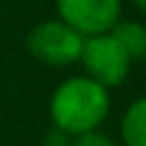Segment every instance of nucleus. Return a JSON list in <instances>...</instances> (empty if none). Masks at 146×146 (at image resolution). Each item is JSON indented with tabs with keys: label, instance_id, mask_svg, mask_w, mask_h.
Segmentation results:
<instances>
[{
	"label": "nucleus",
	"instance_id": "8",
	"mask_svg": "<svg viewBox=\"0 0 146 146\" xmlns=\"http://www.w3.org/2000/svg\"><path fill=\"white\" fill-rule=\"evenodd\" d=\"M68 144H71V135L57 125H52L43 139V146H68Z\"/></svg>",
	"mask_w": 146,
	"mask_h": 146
},
{
	"label": "nucleus",
	"instance_id": "3",
	"mask_svg": "<svg viewBox=\"0 0 146 146\" xmlns=\"http://www.w3.org/2000/svg\"><path fill=\"white\" fill-rule=\"evenodd\" d=\"M82 41L84 36L59 18L36 25L27 36V48L39 62L50 66H64L80 57Z\"/></svg>",
	"mask_w": 146,
	"mask_h": 146
},
{
	"label": "nucleus",
	"instance_id": "7",
	"mask_svg": "<svg viewBox=\"0 0 146 146\" xmlns=\"http://www.w3.org/2000/svg\"><path fill=\"white\" fill-rule=\"evenodd\" d=\"M68 146H114L110 137L96 132V130H89V132H82V135H75V139H71Z\"/></svg>",
	"mask_w": 146,
	"mask_h": 146
},
{
	"label": "nucleus",
	"instance_id": "6",
	"mask_svg": "<svg viewBox=\"0 0 146 146\" xmlns=\"http://www.w3.org/2000/svg\"><path fill=\"white\" fill-rule=\"evenodd\" d=\"M121 137L125 146H146V98L135 100L123 114Z\"/></svg>",
	"mask_w": 146,
	"mask_h": 146
},
{
	"label": "nucleus",
	"instance_id": "5",
	"mask_svg": "<svg viewBox=\"0 0 146 146\" xmlns=\"http://www.w3.org/2000/svg\"><path fill=\"white\" fill-rule=\"evenodd\" d=\"M110 32L121 43V48L128 52L130 59H144L146 57V27L141 23H137V21H121Z\"/></svg>",
	"mask_w": 146,
	"mask_h": 146
},
{
	"label": "nucleus",
	"instance_id": "2",
	"mask_svg": "<svg viewBox=\"0 0 146 146\" xmlns=\"http://www.w3.org/2000/svg\"><path fill=\"white\" fill-rule=\"evenodd\" d=\"M78 59L84 64V68L89 73L87 78L96 80L105 89L121 84L125 80L130 62H132L128 57V52L121 48V43L112 36V32L84 36Z\"/></svg>",
	"mask_w": 146,
	"mask_h": 146
},
{
	"label": "nucleus",
	"instance_id": "1",
	"mask_svg": "<svg viewBox=\"0 0 146 146\" xmlns=\"http://www.w3.org/2000/svg\"><path fill=\"white\" fill-rule=\"evenodd\" d=\"M110 112V94L91 78H71L50 98L52 123L68 135L96 130Z\"/></svg>",
	"mask_w": 146,
	"mask_h": 146
},
{
	"label": "nucleus",
	"instance_id": "9",
	"mask_svg": "<svg viewBox=\"0 0 146 146\" xmlns=\"http://www.w3.org/2000/svg\"><path fill=\"white\" fill-rule=\"evenodd\" d=\"M135 2H137V7H139L144 14H146V0H135Z\"/></svg>",
	"mask_w": 146,
	"mask_h": 146
},
{
	"label": "nucleus",
	"instance_id": "4",
	"mask_svg": "<svg viewBox=\"0 0 146 146\" xmlns=\"http://www.w3.org/2000/svg\"><path fill=\"white\" fill-rule=\"evenodd\" d=\"M57 11L82 36L110 32L121 16V0H57Z\"/></svg>",
	"mask_w": 146,
	"mask_h": 146
}]
</instances>
